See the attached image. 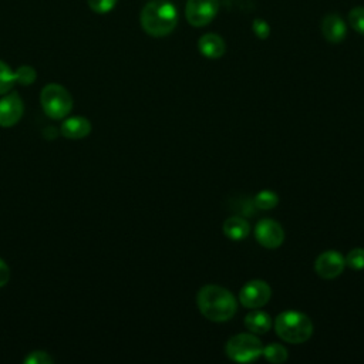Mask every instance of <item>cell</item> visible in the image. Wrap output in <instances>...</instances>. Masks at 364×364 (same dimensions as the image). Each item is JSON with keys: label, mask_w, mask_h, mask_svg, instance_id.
<instances>
[{"label": "cell", "mask_w": 364, "mask_h": 364, "mask_svg": "<svg viewBox=\"0 0 364 364\" xmlns=\"http://www.w3.org/2000/svg\"><path fill=\"white\" fill-rule=\"evenodd\" d=\"M16 75V82L21 84V85H30L31 82L36 81V70L30 65H21L14 71Z\"/></svg>", "instance_id": "obj_21"}, {"label": "cell", "mask_w": 364, "mask_h": 364, "mask_svg": "<svg viewBox=\"0 0 364 364\" xmlns=\"http://www.w3.org/2000/svg\"><path fill=\"white\" fill-rule=\"evenodd\" d=\"M141 27L152 37H165L178 24V10L168 0H151L141 11Z\"/></svg>", "instance_id": "obj_2"}, {"label": "cell", "mask_w": 364, "mask_h": 364, "mask_svg": "<svg viewBox=\"0 0 364 364\" xmlns=\"http://www.w3.org/2000/svg\"><path fill=\"white\" fill-rule=\"evenodd\" d=\"M87 3L91 10H94L95 13L104 14L111 11L115 7L117 0H87Z\"/></svg>", "instance_id": "obj_22"}, {"label": "cell", "mask_w": 364, "mask_h": 364, "mask_svg": "<svg viewBox=\"0 0 364 364\" xmlns=\"http://www.w3.org/2000/svg\"><path fill=\"white\" fill-rule=\"evenodd\" d=\"M274 330L283 341L300 344L311 337L314 326L307 314L296 310H286L276 317Z\"/></svg>", "instance_id": "obj_3"}, {"label": "cell", "mask_w": 364, "mask_h": 364, "mask_svg": "<svg viewBox=\"0 0 364 364\" xmlns=\"http://www.w3.org/2000/svg\"><path fill=\"white\" fill-rule=\"evenodd\" d=\"M321 33L328 43L337 44L346 38L347 27L338 14H327L321 21Z\"/></svg>", "instance_id": "obj_11"}, {"label": "cell", "mask_w": 364, "mask_h": 364, "mask_svg": "<svg viewBox=\"0 0 364 364\" xmlns=\"http://www.w3.org/2000/svg\"><path fill=\"white\" fill-rule=\"evenodd\" d=\"M272 296V289L264 280H250L239 291V301L247 309H260L263 307Z\"/></svg>", "instance_id": "obj_7"}, {"label": "cell", "mask_w": 364, "mask_h": 364, "mask_svg": "<svg viewBox=\"0 0 364 364\" xmlns=\"http://www.w3.org/2000/svg\"><path fill=\"white\" fill-rule=\"evenodd\" d=\"M40 102L43 111L53 119L67 117L73 109L71 94L60 84H48L41 90Z\"/></svg>", "instance_id": "obj_4"}, {"label": "cell", "mask_w": 364, "mask_h": 364, "mask_svg": "<svg viewBox=\"0 0 364 364\" xmlns=\"http://www.w3.org/2000/svg\"><path fill=\"white\" fill-rule=\"evenodd\" d=\"M198 48L206 58H219L225 54L226 44L220 36L215 33H206L199 38Z\"/></svg>", "instance_id": "obj_12"}, {"label": "cell", "mask_w": 364, "mask_h": 364, "mask_svg": "<svg viewBox=\"0 0 364 364\" xmlns=\"http://www.w3.org/2000/svg\"><path fill=\"white\" fill-rule=\"evenodd\" d=\"M225 351L236 363H252L262 355L263 344L255 333H240L228 340Z\"/></svg>", "instance_id": "obj_5"}, {"label": "cell", "mask_w": 364, "mask_h": 364, "mask_svg": "<svg viewBox=\"0 0 364 364\" xmlns=\"http://www.w3.org/2000/svg\"><path fill=\"white\" fill-rule=\"evenodd\" d=\"M9 280H10V267L3 259H0V287L6 286Z\"/></svg>", "instance_id": "obj_25"}, {"label": "cell", "mask_w": 364, "mask_h": 364, "mask_svg": "<svg viewBox=\"0 0 364 364\" xmlns=\"http://www.w3.org/2000/svg\"><path fill=\"white\" fill-rule=\"evenodd\" d=\"M222 229L225 236L230 240H243L250 232V225L242 216H229L223 222Z\"/></svg>", "instance_id": "obj_14"}, {"label": "cell", "mask_w": 364, "mask_h": 364, "mask_svg": "<svg viewBox=\"0 0 364 364\" xmlns=\"http://www.w3.org/2000/svg\"><path fill=\"white\" fill-rule=\"evenodd\" d=\"M196 304L203 317L216 323L230 320L237 310L233 294L218 284L202 286L196 294Z\"/></svg>", "instance_id": "obj_1"}, {"label": "cell", "mask_w": 364, "mask_h": 364, "mask_svg": "<svg viewBox=\"0 0 364 364\" xmlns=\"http://www.w3.org/2000/svg\"><path fill=\"white\" fill-rule=\"evenodd\" d=\"M60 131L65 138L81 139L91 132V122L84 117H71L61 124Z\"/></svg>", "instance_id": "obj_13"}, {"label": "cell", "mask_w": 364, "mask_h": 364, "mask_svg": "<svg viewBox=\"0 0 364 364\" xmlns=\"http://www.w3.org/2000/svg\"><path fill=\"white\" fill-rule=\"evenodd\" d=\"M344 262L353 270H363L364 269V247L351 249L347 253V256L344 257Z\"/></svg>", "instance_id": "obj_19"}, {"label": "cell", "mask_w": 364, "mask_h": 364, "mask_svg": "<svg viewBox=\"0 0 364 364\" xmlns=\"http://www.w3.org/2000/svg\"><path fill=\"white\" fill-rule=\"evenodd\" d=\"M14 84H16L14 71L4 61L0 60V95H4L9 91H11Z\"/></svg>", "instance_id": "obj_18"}, {"label": "cell", "mask_w": 364, "mask_h": 364, "mask_svg": "<svg viewBox=\"0 0 364 364\" xmlns=\"http://www.w3.org/2000/svg\"><path fill=\"white\" fill-rule=\"evenodd\" d=\"M219 6V0H188L185 9L186 20L193 27H203L215 18Z\"/></svg>", "instance_id": "obj_6"}, {"label": "cell", "mask_w": 364, "mask_h": 364, "mask_svg": "<svg viewBox=\"0 0 364 364\" xmlns=\"http://www.w3.org/2000/svg\"><path fill=\"white\" fill-rule=\"evenodd\" d=\"M346 262L340 252L336 250H326L320 253L314 262V270L321 279H336L344 270Z\"/></svg>", "instance_id": "obj_8"}, {"label": "cell", "mask_w": 364, "mask_h": 364, "mask_svg": "<svg viewBox=\"0 0 364 364\" xmlns=\"http://www.w3.org/2000/svg\"><path fill=\"white\" fill-rule=\"evenodd\" d=\"M277 203H279V196L276 192H273L270 189H263V191L257 192L253 199V205L262 210L273 209V208H276Z\"/></svg>", "instance_id": "obj_16"}, {"label": "cell", "mask_w": 364, "mask_h": 364, "mask_svg": "<svg viewBox=\"0 0 364 364\" xmlns=\"http://www.w3.org/2000/svg\"><path fill=\"white\" fill-rule=\"evenodd\" d=\"M24 363H27V364H51L53 358L46 351H31L24 358Z\"/></svg>", "instance_id": "obj_23"}, {"label": "cell", "mask_w": 364, "mask_h": 364, "mask_svg": "<svg viewBox=\"0 0 364 364\" xmlns=\"http://www.w3.org/2000/svg\"><path fill=\"white\" fill-rule=\"evenodd\" d=\"M252 28H253V33L256 34V37H259L260 40L267 38L269 34H270V27H269V24H267L264 20H262V18L253 20Z\"/></svg>", "instance_id": "obj_24"}, {"label": "cell", "mask_w": 364, "mask_h": 364, "mask_svg": "<svg viewBox=\"0 0 364 364\" xmlns=\"http://www.w3.org/2000/svg\"><path fill=\"white\" fill-rule=\"evenodd\" d=\"M348 23L357 33L364 36V7L363 6H358L350 10Z\"/></svg>", "instance_id": "obj_20"}, {"label": "cell", "mask_w": 364, "mask_h": 364, "mask_svg": "<svg viewBox=\"0 0 364 364\" xmlns=\"http://www.w3.org/2000/svg\"><path fill=\"white\" fill-rule=\"evenodd\" d=\"M24 112L23 100L17 92H7L0 98V127L9 128L16 125Z\"/></svg>", "instance_id": "obj_10"}, {"label": "cell", "mask_w": 364, "mask_h": 364, "mask_svg": "<svg viewBox=\"0 0 364 364\" xmlns=\"http://www.w3.org/2000/svg\"><path fill=\"white\" fill-rule=\"evenodd\" d=\"M256 240L266 249H276L284 240V232L280 223L273 219H260L255 228Z\"/></svg>", "instance_id": "obj_9"}, {"label": "cell", "mask_w": 364, "mask_h": 364, "mask_svg": "<svg viewBox=\"0 0 364 364\" xmlns=\"http://www.w3.org/2000/svg\"><path fill=\"white\" fill-rule=\"evenodd\" d=\"M245 326L249 331L255 334H264L272 327V318L267 313L257 309H252V311L247 313L245 317Z\"/></svg>", "instance_id": "obj_15"}, {"label": "cell", "mask_w": 364, "mask_h": 364, "mask_svg": "<svg viewBox=\"0 0 364 364\" xmlns=\"http://www.w3.org/2000/svg\"><path fill=\"white\" fill-rule=\"evenodd\" d=\"M262 355L269 361V363H273V364H280V363H284L289 357L287 354V350L279 344V343H273V344H267L266 347H263V353Z\"/></svg>", "instance_id": "obj_17"}]
</instances>
